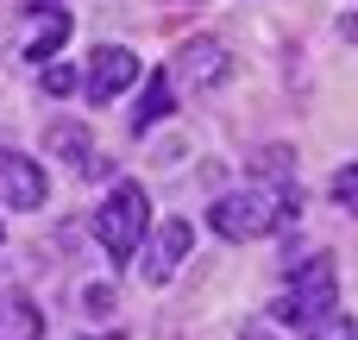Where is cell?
Returning a JSON list of instances; mask_svg holds the SVG:
<instances>
[{
	"mask_svg": "<svg viewBox=\"0 0 358 340\" xmlns=\"http://www.w3.org/2000/svg\"><path fill=\"white\" fill-rule=\"evenodd\" d=\"M208 221H214V233L220 240H271L283 221H289V189H227L214 208H208Z\"/></svg>",
	"mask_w": 358,
	"mask_h": 340,
	"instance_id": "1",
	"label": "cell"
},
{
	"mask_svg": "<svg viewBox=\"0 0 358 340\" xmlns=\"http://www.w3.org/2000/svg\"><path fill=\"white\" fill-rule=\"evenodd\" d=\"M145 227H151V202H145V189H138V183H113L107 202H101V215H94V240H101L113 259H132L138 240H145Z\"/></svg>",
	"mask_w": 358,
	"mask_h": 340,
	"instance_id": "2",
	"label": "cell"
},
{
	"mask_svg": "<svg viewBox=\"0 0 358 340\" xmlns=\"http://www.w3.org/2000/svg\"><path fill=\"white\" fill-rule=\"evenodd\" d=\"M334 265L327 259H302L296 265V278H289V290L271 303V315L277 322H289V328H315L321 315H334Z\"/></svg>",
	"mask_w": 358,
	"mask_h": 340,
	"instance_id": "3",
	"label": "cell"
},
{
	"mask_svg": "<svg viewBox=\"0 0 358 340\" xmlns=\"http://www.w3.org/2000/svg\"><path fill=\"white\" fill-rule=\"evenodd\" d=\"M220 76H227V50L214 38H189L176 50V63H170V88L176 95H214Z\"/></svg>",
	"mask_w": 358,
	"mask_h": 340,
	"instance_id": "4",
	"label": "cell"
},
{
	"mask_svg": "<svg viewBox=\"0 0 358 340\" xmlns=\"http://www.w3.org/2000/svg\"><path fill=\"white\" fill-rule=\"evenodd\" d=\"M138 82V57L126 50V44H101L94 57H88V76H82V88H88V101L94 107H107L113 95H126Z\"/></svg>",
	"mask_w": 358,
	"mask_h": 340,
	"instance_id": "5",
	"label": "cell"
},
{
	"mask_svg": "<svg viewBox=\"0 0 358 340\" xmlns=\"http://www.w3.org/2000/svg\"><path fill=\"white\" fill-rule=\"evenodd\" d=\"M189 240H195V233H189V221H164V227L151 233V246H145V265H138V271H145V284L176 278V265L189 259Z\"/></svg>",
	"mask_w": 358,
	"mask_h": 340,
	"instance_id": "6",
	"label": "cell"
},
{
	"mask_svg": "<svg viewBox=\"0 0 358 340\" xmlns=\"http://www.w3.org/2000/svg\"><path fill=\"white\" fill-rule=\"evenodd\" d=\"M0 202L6 208H38L44 202V170L25 151H0Z\"/></svg>",
	"mask_w": 358,
	"mask_h": 340,
	"instance_id": "7",
	"label": "cell"
},
{
	"mask_svg": "<svg viewBox=\"0 0 358 340\" xmlns=\"http://www.w3.org/2000/svg\"><path fill=\"white\" fill-rule=\"evenodd\" d=\"M0 340H44V315L25 290H0Z\"/></svg>",
	"mask_w": 358,
	"mask_h": 340,
	"instance_id": "8",
	"label": "cell"
},
{
	"mask_svg": "<svg viewBox=\"0 0 358 340\" xmlns=\"http://www.w3.org/2000/svg\"><path fill=\"white\" fill-rule=\"evenodd\" d=\"M44 13V25L25 38V57L31 63H50V57H63V44H69V13H57V6H38Z\"/></svg>",
	"mask_w": 358,
	"mask_h": 340,
	"instance_id": "9",
	"label": "cell"
},
{
	"mask_svg": "<svg viewBox=\"0 0 358 340\" xmlns=\"http://www.w3.org/2000/svg\"><path fill=\"white\" fill-rule=\"evenodd\" d=\"M170 107H176L170 76H151V82H145V95H138V107H132V132H151V126H157Z\"/></svg>",
	"mask_w": 358,
	"mask_h": 340,
	"instance_id": "10",
	"label": "cell"
},
{
	"mask_svg": "<svg viewBox=\"0 0 358 340\" xmlns=\"http://www.w3.org/2000/svg\"><path fill=\"white\" fill-rule=\"evenodd\" d=\"M44 145H50L57 158H76V164H88V132H82V126H50V132H44Z\"/></svg>",
	"mask_w": 358,
	"mask_h": 340,
	"instance_id": "11",
	"label": "cell"
},
{
	"mask_svg": "<svg viewBox=\"0 0 358 340\" xmlns=\"http://www.w3.org/2000/svg\"><path fill=\"white\" fill-rule=\"evenodd\" d=\"M76 82H82V76H76L69 63H44V95H69Z\"/></svg>",
	"mask_w": 358,
	"mask_h": 340,
	"instance_id": "12",
	"label": "cell"
},
{
	"mask_svg": "<svg viewBox=\"0 0 358 340\" xmlns=\"http://www.w3.org/2000/svg\"><path fill=\"white\" fill-rule=\"evenodd\" d=\"M315 340H352V322L346 315H321L315 322Z\"/></svg>",
	"mask_w": 358,
	"mask_h": 340,
	"instance_id": "13",
	"label": "cell"
},
{
	"mask_svg": "<svg viewBox=\"0 0 358 340\" xmlns=\"http://www.w3.org/2000/svg\"><path fill=\"white\" fill-rule=\"evenodd\" d=\"M38 6H50V0H38Z\"/></svg>",
	"mask_w": 358,
	"mask_h": 340,
	"instance_id": "14",
	"label": "cell"
}]
</instances>
